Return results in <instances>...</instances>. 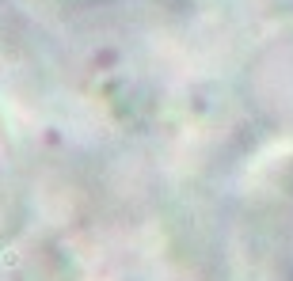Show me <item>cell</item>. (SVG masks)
Returning <instances> with one entry per match:
<instances>
[{"instance_id": "1", "label": "cell", "mask_w": 293, "mask_h": 281, "mask_svg": "<svg viewBox=\"0 0 293 281\" xmlns=\"http://www.w3.org/2000/svg\"><path fill=\"white\" fill-rule=\"evenodd\" d=\"M15 194H19V171H15V156H12V140L0 126V225L12 217Z\"/></svg>"}]
</instances>
